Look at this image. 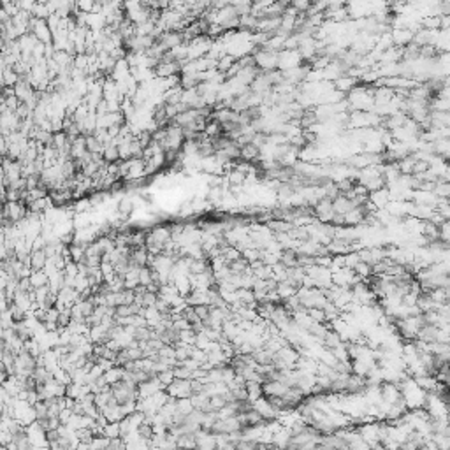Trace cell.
<instances>
[{
	"label": "cell",
	"instance_id": "cell-22",
	"mask_svg": "<svg viewBox=\"0 0 450 450\" xmlns=\"http://www.w3.org/2000/svg\"><path fill=\"white\" fill-rule=\"evenodd\" d=\"M39 2H48V0H39Z\"/></svg>",
	"mask_w": 450,
	"mask_h": 450
},
{
	"label": "cell",
	"instance_id": "cell-20",
	"mask_svg": "<svg viewBox=\"0 0 450 450\" xmlns=\"http://www.w3.org/2000/svg\"><path fill=\"white\" fill-rule=\"evenodd\" d=\"M122 447H125V443L122 441V436L109 438V445H107V448H122Z\"/></svg>",
	"mask_w": 450,
	"mask_h": 450
},
{
	"label": "cell",
	"instance_id": "cell-10",
	"mask_svg": "<svg viewBox=\"0 0 450 450\" xmlns=\"http://www.w3.org/2000/svg\"><path fill=\"white\" fill-rule=\"evenodd\" d=\"M13 330L14 334L19 338L21 341H30L32 340V330L29 329V325H25L23 322H18V324H13Z\"/></svg>",
	"mask_w": 450,
	"mask_h": 450
},
{
	"label": "cell",
	"instance_id": "cell-11",
	"mask_svg": "<svg viewBox=\"0 0 450 450\" xmlns=\"http://www.w3.org/2000/svg\"><path fill=\"white\" fill-rule=\"evenodd\" d=\"M246 390H248V396L252 401H255V399H258V397L264 396L262 384H258V382H246Z\"/></svg>",
	"mask_w": 450,
	"mask_h": 450
},
{
	"label": "cell",
	"instance_id": "cell-13",
	"mask_svg": "<svg viewBox=\"0 0 450 450\" xmlns=\"http://www.w3.org/2000/svg\"><path fill=\"white\" fill-rule=\"evenodd\" d=\"M104 436H107V438H118V436H122L120 422H107V424L104 425Z\"/></svg>",
	"mask_w": 450,
	"mask_h": 450
},
{
	"label": "cell",
	"instance_id": "cell-8",
	"mask_svg": "<svg viewBox=\"0 0 450 450\" xmlns=\"http://www.w3.org/2000/svg\"><path fill=\"white\" fill-rule=\"evenodd\" d=\"M95 243L99 245V248H101L102 253H111L114 248H116V243H114L113 236H99V240Z\"/></svg>",
	"mask_w": 450,
	"mask_h": 450
},
{
	"label": "cell",
	"instance_id": "cell-9",
	"mask_svg": "<svg viewBox=\"0 0 450 450\" xmlns=\"http://www.w3.org/2000/svg\"><path fill=\"white\" fill-rule=\"evenodd\" d=\"M32 412H34L35 420L46 419V417H50V406L46 401H37L35 405H32Z\"/></svg>",
	"mask_w": 450,
	"mask_h": 450
},
{
	"label": "cell",
	"instance_id": "cell-19",
	"mask_svg": "<svg viewBox=\"0 0 450 450\" xmlns=\"http://www.w3.org/2000/svg\"><path fill=\"white\" fill-rule=\"evenodd\" d=\"M157 299H158V294L146 290V292L143 294V306H146V308H151V306H155Z\"/></svg>",
	"mask_w": 450,
	"mask_h": 450
},
{
	"label": "cell",
	"instance_id": "cell-18",
	"mask_svg": "<svg viewBox=\"0 0 450 450\" xmlns=\"http://www.w3.org/2000/svg\"><path fill=\"white\" fill-rule=\"evenodd\" d=\"M174 378H176V376H174L173 369H165V371L158 373V380H160V384L164 385L165 389H167V385H169V384H173Z\"/></svg>",
	"mask_w": 450,
	"mask_h": 450
},
{
	"label": "cell",
	"instance_id": "cell-16",
	"mask_svg": "<svg viewBox=\"0 0 450 450\" xmlns=\"http://www.w3.org/2000/svg\"><path fill=\"white\" fill-rule=\"evenodd\" d=\"M134 209V204L132 201H130L129 197H123L120 202H118V211H120L122 217H127V215H130Z\"/></svg>",
	"mask_w": 450,
	"mask_h": 450
},
{
	"label": "cell",
	"instance_id": "cell-21",
	"mask_svg": "<svg viewBox=\"0 0 450 450\" xmlns=\"http://www.w3.org/2000/svg\"><path fill=\"white\" fill-rule=\"evenodd\" d=\"M441 2H443V6L448 9V7H450V0H441Z\"/></svg>",
	"mask_w": 450,
	"mask_h": 450
},
{
	"label": "cell",
	"instance_id": "cell-12",
	"mask_svg": "<svg viewBox=\"0 0 450 450\" xmlns=\"http://www.w3.org/2000/svg\"><path fill=\"white\" fill-rule=\"evenodd\" d=\"M9 313H11V320H13V324H18V322H23L27 318V312L25 308H21L19 304H14L9 308Z\"/></svg>",
	"mask_w": 450,
	"mask_h": 450
},
{
	"label": "cell",
	"instance_id": "cell-1",
	"mask_svg": "<svg viewBox=\"0 0 450 450\" xmlns=\"http://www.w3.org/2000/svg\"><path fill=\"white\" fill-rule=\"evenodd\" d=\"M167 392L171 397L176 399H186V397L194 396L192 392V378H174L173 384L167 385Z\"/></svg>",
	"mask_w": 450,
	"mask_h": 450
},
{
	"label": "cell",
	"instance_id": "cell-5",
	"mask_svg": "<svg viewBox=\"0 0 450 450\" xmlns=\"http://www.w3.org/2000/svg\"><path fill=\"white\" fill-rule=\"evenodd\" d=\"M369 195H371V197H369V201L373 202V206H375V208H384V206L389 204L390 194H389V190L385 188V186H382V188H378V190H373V192H369Z\"/></svg>",
	"mask_w": 450,
	"mask_h": 450
},
{
	"label": "cell",
	"instance_id": "cell-15",
	"mask_svg": "<svg viewBox=\"0 0 450 450\" xmlns=\"http://www.w3.org/2000/svg\"><path fill=\"white\" fill-rule=\"evenodd\" d=\"M30 280H32V285L35 287H42V285H48V276L42 271H32L30 274Z\"/></svg>",
	"mask_w": 450,
	"mask_h": 450
},
{
	"label": "cell",
	"instance_id": "cell-6",
	"mask_svg": "<svg viewBox=\"0 0 450 450\" xmlns=\"http://www.w3.org/2000/svg\"><path fill=\"white\" fill-rule=\"evenodd\" d=\"M280 262L285 268H296L299 266V252L294 248H285L280 253Z\"/></svg>",
	"mask_w": 450,
	"mask_h": 450
},
{
	"label": "cell",
	"instance_id": "cell-3",
	"mask_svg": "<svg viewBox=\"0 0 450 450\" xmlns=\"http://www.w3.org/2000/svg\"><path fill=\"white\" fill-rule=\"evenodd\" d=\"M262 151H260V146L255 145L253 141L246 143V145L241 146V162H248V164H253V162H257L258 158H260Z\"/></svg>",
	"mask_w": 450,
	"mask_h": 450
},
{
	"label": "cell",
	"instance_id": "cell-4",
	"mask_svg": "<svg viewBox=\"0 0 450 450\" xmlns=\"http://www.w3.org/2000/svg\"><path fill=\"white\" fill-rule=\"evenodd\" d=\"M48 262V253L44 248H39V250H34V252L30 253V268L32 271H42V268L46 266Z\"/></svg>",
	"mask_w": 450,
	"mask_h": 450
},
{
	"label": "cell",
	"instance_id": "cell-2",
	"mask_svg": "<svg viewBox=\"0 0 450 450\" xmlns=\"http://www.w3.org/2000/svg\"><path fill=\"white\" fill-rule=\"evenodd\" d=\"M313 213H315V217L320 222H324V224H329V222H333L334 215H336V211H334V206H333V199L322 197L320 201H317L315 208H313Z\"/></svg>",
	"mask_w": 450,
	"mask_h": 450
},
{
	"label": "cell",
	"instance_id": "cell-7",
	"mask_svg": "<svg viewBox=\"0 0 450 450\" xmlns=\"http://www.w3.org/2000/svg\"><path fill=\"white\" fill-rule=\"evenodd\" d=\"M86 150H88L90 153H102V151H104V141L95 134L86 135Z\"/></svg>",
	"mask_w": 450,
	"mask_h": 450
},
{
	"label": "cell",
	"instance_id": "cell-17",
	"mask_svg": "<svg viewBox=\"0 0 450 450\" xmlns=\"http://www.w3.org/2000/svg\"><path fill=\"white\" fill-rule=\"evenodd\" d=\"M57 304H58V296L53 292V290H51V292L44 297V301L41 302V306H42V308H44V310H53Z\"/></svg>",
	"mask_w": 450,
	"mask_h": 450
},
{
	"label": "cell",
	"instance_id": "cell-14",
	"mask_svg": "<svg viewBox=\"0 0 450 450\" xmlns=\"http://www.w3.org/2000/svg\"><path fill=\"white\" fill-rule=\"evenodd\" d=\"M211 310H213V306L209 304V302H202V304H195V312H197L199 318H201L202 322L208 320V318L211 317Z\"/></svg>",
	"mask_w": 450,
	"mask_h": 450
}]
</instances>
